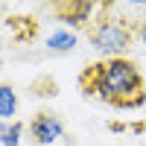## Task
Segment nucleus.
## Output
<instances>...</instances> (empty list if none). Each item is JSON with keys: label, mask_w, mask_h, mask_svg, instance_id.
<instances>
[{"label": "nucleus", "mask_w": 146, "mask_h": 146, "mask_svg": "<svg viewBox=\"0 0 146 146\" xmlns=\"http://www.w3.org/2000/svg\"><path fill=\"white\" fill-rule=\"evenodd\" d=\"M82 85L88 88V94L100 96V100L131 108L143 102V79L140 70L129 62V58H108V62L91 64L82 76Z\"/></svg>", "instance_id": "f257e3e1"}, {"label": "nucleus", "mask_w": 146, "mask_h": 146, "mask_svg": "<svg viewBox=\"0 0 146 146\" xmlns=\"http://www.w3.org/2000/svg\"><path fill=\"white\" fill-rule=\"evenodd\" d=\"M88 38H91V47L102 56V62L126 58L131 41H135V29L123 18H102L88 29Z\"/></svg>", "instance_id": "f03ea898"}, {"label": "nucleus", "mask_w": 146, "mask_h": 146, "mask_svg": "<svg viewBox=\"0 0 146 146\" xmlns=\"http://www.w3.org/2000/svg\"><path fill=\"white\" fill-rule=\"evenodd\" d=\"M29 135H32V140L38 143V146H53L56 140L64 137V123H62L53 111H41V114L32 117Z\"/></svg>", "instance_id": "7ed1b4c3"}, {"label": "nucleus", "mask_w": 146, "mask_h": 146, "mask_svg": "<svg viewBox=\"0 0 146 146\" xmlns=\"http://www.w3.org/2000/svg\"><path fill=\"white\" fill-rule=\"evenodd\" d=\"M76 44H79V38H76L73 29H56V32H50L44 38V47L50 53H70Z\"/></svg>", "instance_id": "20e7f679"}, {"label": "nucleus", "mask_w": 146, "mask_h": 146, "mask_svg": "<svg viewBox=\"0 0 146 146\" xmlns=\"http://www.w3.org/2000/svg\"><path fill=\"white\" fill-rule=\"evenodd\" d=\"M100 6H94V3H70V6H62L58 12H62V18L70 23V27H88V21H91V12H96Z\"/></svg>", "instance_id": "39448f33"}, {"label": "nucleus", "mask_w": 146, "mask_h": 146, "mask_svg": "<svg viewBox=\"0 0 146 146\" xmlns=\"http://www.w3.org/2000/svg\"><path fill=\"white\" fill-rule=\"evenodd\" d=\"M18 117V94L12 85H0V120L15 123Z\"/></svg>", "instance_id": "423d86ee"}, {"label": "nucleus", "mask_w": 146, "mask_h": 146, "mask_svg": "<svg viewBox=\"0 0 146 146\" xmlns=\"http://www.w3.org/2000/svg\"><path fill=\"white\" fill-rule=\"evenodd\" d=\"M23 129H27V126H23L21 120H15V123L9 126V131H6L3 137H0V146H21V137H23Z\"/></svg>", "instance_id": "0eeeda50"}, {"label": "nucleus", "mask_w": 146, "mask_h": 146, "mask_svg": "<svg viewBox=\"0 0 146 146\" xmlns=\"http://www.w3.org/2000/svg\"><path fill=\"white\" fill-rule=\"evenodd\" d=\"M135 38H137L140 47H146V18L137 21V27H135Z\"/></svg>", "instance_id": "6e6552de"}, {"label": "nucleus", "mask_w": 146, "mask_h": 146, "mask_svg": "<svg viewBox=\"0 0 146 146\" xmlns=\"http://www.w3.org/2000/svg\"><path fill=\"white\" fill-rule=\"evenodd\" d=\"M9 126H12V123H6V120H0V137H3L6 131H9Z\"/></svg>", "instance_id": "1a4fd4ad"}, {"label": "nucleus", "mask_w": 146, "mask_h": 146, "mask_svg": "<svg viewBox=\"0 0 146 146\" xmlns=\"http://www.w3.org/2000/svg\"><path fill=\"white\" fill-rule=\"evenodd\" d=\"M0 9H3V6H0Z\"/></svg>", "instance_id": "9d476101"}]
</instances>
